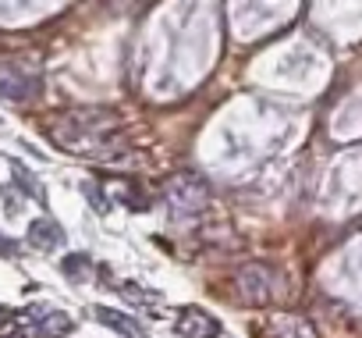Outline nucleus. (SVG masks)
<instances>
[{
    "label": "nucleus",
    "mask_w": 362,
    "mask_h": 338,
    "mask_svg": "<svg viewBox=\"0 0 362 338\" xmlns=\"http://www.w3.org/2000/svg\"><path fill=\"white\" fill-rule=\"evenodd\" d=\"M235 295L245 303V306H270L284 295V278L277 267L256 260V264H245L238 267L235 274Z\"/></svg>",
    "instance_id": "1"
},
{
    "label": "nucleus",
    "mask_w": 362,
    "mask_h": 338,
    "mask_svg": "<svg viewBox=\"0 0 362 338\" xmlns=\"http://www.w3.org/2000/svg\"><path fill=\"white\" fill-rule=\"evenodd\" d=\"M163 200L174 218H196L210 207V186L196 171H177L163 182Z\"/></svg>",
    "instance_id": "2"
},
{
    "label": "nucleus",
    "mask_w": 362,
    "mask_h": 338,
    "mask_svg": "<svg viewBox=\"0 0 362 338\" xmlns=\"http://www.w3.org/2000/svg\"><path fill=\"white\" fill-rule=\"evenodd\" d=\"M174 331H177V338H217L221 334V320L214 313H206L203 306H185L177 313Z\"/></svg>",
    "instance_id": "3"
},
{
    "label": "nucleus",
    "mask_w": 362,
    "mask_h": 338,
    "mask_svg": "<svg viewBox=\"0 0 362 338\" xmlns=\"http://www.w3.org/2000/svg\"><path fill=\"white\" fill-rule=\"evenodd\" d=\"M259 338H316L313 324L298 313H274L259 324Z\"/></svg>",
    "instance_id": "4"
},
{
    "label": "nucleus",
    "mask_w": 362,
    "mask_h": 338,
    "mask_svg": "<svg viewBox=\"0 0 362 338\" xmlns=\"http://www.w3.org/2000/svg\"><path fill=\"white\" fill-rule=\"evenodd\" d=\"M0 96L4 100H33L40 96V79L25 72H0Z\"/></svg>",
    "instance_id": "5"
},
{
    "label": "nucleus",
    "mask_w": 362,
    "mask_h": 338,
    "mask_svg": "<svg viewBox=\"0 0 362 338\" xmlns=\"http://www.w3.org/2000/svg\"><path fill=\"white\" fill-rule=\"evenodd\" d=\"M68 242V235H64V228L54 221V218H36L33 225H29V246H36V249H61Z\"/></svg>",
    "instance_id": "6"
},
{
    "label": "nucleus",
    "mask_w": 362,
    "mask_h": 338,
    "mask_svg": "<svg viewBox=\"0 0 362 338\" xmlns=\"http://www.w3.org/2000/svg\"><path fill=\"white\" fill-rule=\"evenodd\" d=\"M96 320L103 324V327H110V331H117L121 338H149V331L135 320V317H128V313H121V310H110V306H96Z\"/></svg>",
    "instance_id": "7"
},
{
    "label": "nucleus",
    "mask_w": 362,
    "mask_h": 338,
    "mask_svg": "<svg viewBox=\"0 0 362 338\" xmlns=\"http://www.w3.org/2000/svg\"><path fill=\"white\" fill-rule=\"evenodd\" d=\"M114 196H121L124 207H132V210H146V207H149V200H146L142 193H135V182H128V179H114V182L107 186V203H110V207H114Z\"/></svg>",
    "instance_id": "8"
},
{
    "label": "nucleus",
    "mask_w": 362,
    "mask_h": 338,
    "mask_svg": "<svg viewBox=\"0 0 362 338\" xmlns=\"http://www.w3.org/2000/svg\"><path fill=\"white\" fill-rule=\"evenodd\" d=\"M71 327H75V324H71V317H68L64 310H47V313L36 320V331H43L47 338H54V334H57V338H64Z\"/></svg>",
    "instance_id": "9"
},
{
    "label": "nucleus",
    "mask_w": 362,
    "mask_h": 338,
    "mask_svg": "<svg viewBox=\"0 0 362 338\" xmlns=\"http://www.w3.org/2000/svg\"><path fill=\"white\" fill-rule=\"evenodd\" d=\"M117 292H121L124 299L142 303V306H160V303H163V295H160L156 288H146V285H135V281H121V285H117Z\"/></svg>",
    "instance_id": "10"
},
{
    "label": "nucleus",
    "mask_w": 362,
    "mask_h": 338,
    "mask_svg": "<svg viewBox=\"0 0 362 338\" xmlns=\"http://www.w3.org/2000/svg\"><path fill=\"white\" fill-rule=\"evenodd\" d=\"M61 271H64L71 281H82V278H89V271H93V260H89L86 253H71V257H64Z\"/></svg>",
    "instance_id": "11"
},
{
    "label": "nucleus",
    "mask_w": 362,
    "mask_h": 338,
    "mask_svg": "<svg viewBox=\"0 0 362 338\" xmlns=\"http://www.w3.org/2000/svg\"><path fill=\"white\" fill-rule=\"evenodd\" d=\"M15 179H18L22 186H29V196H33V200H40V203L47 200V196H43V189L36 186V179H33V175H25V171H22V167H18V164H15Z\"/></svg>",
    "instance_id": "12"
},
{
    "label": "nucleus",
    "mask_w": 362,
    "mask_h": 338,
    "mask_svg": "<svg viewBox=\"0 0 362 338\" xmlns=\"http://www.w3.org/2000/svg\"><path fill=\"white\" fill-rule=\"evenodd\" d=\"M82 193L93 200V207H96V210H110V203L100 196V186H96V182H82Z\"/></svg>",
    "instance_id": "13"
},
{
    "label": "nucleus",
    "mask_w": 362,
    "mask_h": 338,
    "mask_svg": "<svg viewBox=\"0 0 362 338\" xmlns=\"http://www.w3.org/2000/svg\"><path fill=\"white\" fill-rule=\"evenodd\" d=\"M18 249H15V242L8 239V235H0V257H15Z\"/></svg>",
    "instance_id": "14"
},
{
    "label": "nucleus",
    "mask_w": 362,
    "mask_h": 338,
    "mask_svg": "<svg viewBox=\"0 0 362 338\" xmlns=\"http://www.w3.org/2000/svg\"><path fill=\"white\" fill-rule=\"evenodd\" d=\"M11 317H15V313H11V310H8V306H0V327H4V324H8V320H11Z\"/></svg>",
    "instance_id": "15"
},
{
    "label": "nucleus",
    "mask_w": 362,
    "mask_h": 338,
    "mask_svg": "<svg viewBox=\"0 0 362 338\" xmlns=\"http://www.w3.org/2000/svg\"><path fill=\"white\" fill-rule=\"evenodd\" d=\"M0 338H29L25 331H8V334H0Z\"/></svg>",
    "instance_id": "16"
}]
</instances>
